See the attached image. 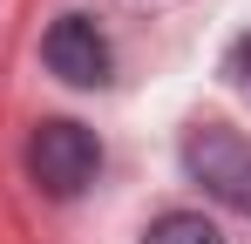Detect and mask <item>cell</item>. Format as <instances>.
<instances>
[{"mask_svg": "<svg viewBox=\"0 0 251 244\" xmlns=\"http://www.w3.org/2000/svg\"><path fill=\"white\" fill-rule=\"evenodd\" d=\"M27 170H34V183L48 197H82L95 183V170H102V143L82 122H41L34 143H27Z\"/></svg>", "mask_w": 251, "mask_h": 244, "instance_id": "1", "label": "cell"}, {"mask_svg": "<svg viewBox=\"0 0 251 244\" xmlns=\"http://www.w3.org/2000/svg\"><path fill=\"white\" fill-rule=\"evenodd\" d=\"M183 170L217 203H231L238 217H251V143H238L231 129H190L183 136Z\"/></svg>", "mask_w": 251, "mask_h": 244, "instance_id": "2", "label": "cell"}, {"mask_svg": "<svg viewBox=\"0 0 251 244\" xmlns=\"http://www.w3.org/2000/svg\"><path fill=\"white\" fill-rule=\"evenodd\" d=\"M48 68L68 81V88H102L109 81V41H102V27L95 21H82V14H68V21H54L41 41Z\"/></svg>", "mask_w": 251, "mask_h": 244, "instance_id": "3", "label": "cell"}, {"mask_svg": "<svg viewBox=\"0 0 251 244\" xmlns=\"http://www.w3.org/2000/svg\"><path fill=\"white\" fill-rule=\"evenodd\" d=\"M143 244H224V238H217V224L197 217V210H170V217L150 224V238H143Z\"/></svg>", "mask_w": 251, "mask_h": 244, "instance_id": "4", "label": "cell"}]
</instances>
